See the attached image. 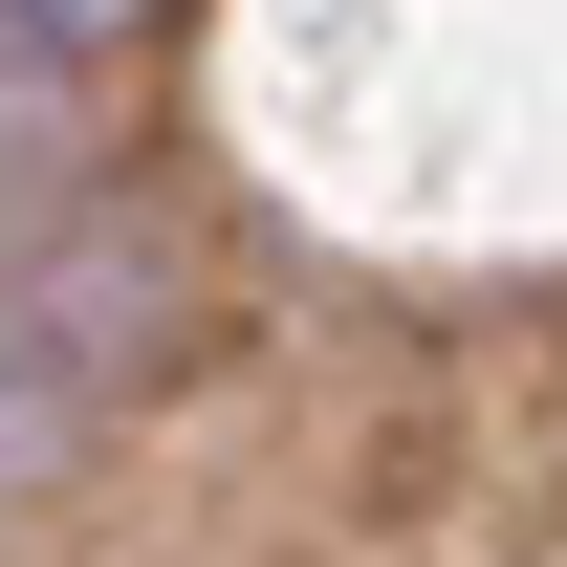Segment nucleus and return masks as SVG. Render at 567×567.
I'll use <instances>...</instances> for the list:
<instances>
[{
    "label": "nucleus",
    "mask_w": 567,
    "mask_h": 567,
    "mask_svg": "<svg viewBox=\"0 0 567 567\" xmlns=\"http://www.w3.org/2000/svg\"><path fill=\"white\" fill-rule=\"evenodd\" d=\"M0 350H22V262H0Z\"/></svg>",
    "instance_id": "1"
}]
</instances>
